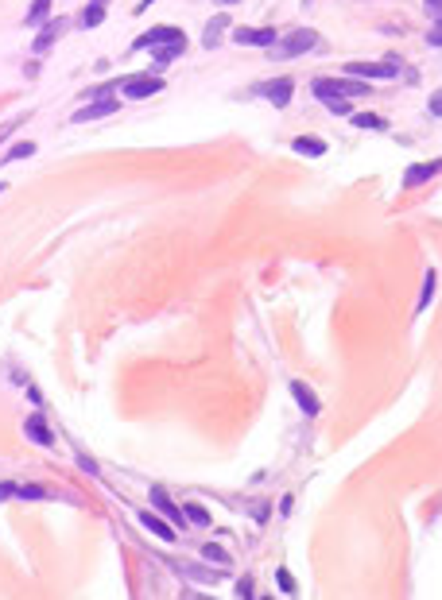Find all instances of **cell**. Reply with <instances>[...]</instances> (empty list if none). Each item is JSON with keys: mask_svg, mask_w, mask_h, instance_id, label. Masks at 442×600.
<instances>
[{"mask_svg": "<svg viewBox=\"0 0 442 600\" xmlns=\"http://www.w3.org/2000/svg\"><path fill=\"white\" fill-rule=\"evenodd\" d=\"M23 434H28L35 446H43V449H51L55 446V434H51V426L43 422V415H31L28 422H23Z\"/></svg>", "mask_w": 442, "mask_h": 600, "instance_id": "obj_7", "label": "cell"}, {"mask_svg": "<svg viewBox=\"0 0 442 600\" xmlns=\"http://www.w3.org/2000/svg\"><path fill=\"white\" fill-rule=\"evenodd\" d=\"M229 28V16H214V20H210V28H206V35H202V43L206 47H217L221 43V31Z\"/></svg>", "mask_w": 442, "mask_h": 600, "instance_id": "obj_18", "label": "cell"}, {"mask_svg": "<svg viewBox=\"0 0 442 600\" xmlns=\"http://www.w3.org/2000/svg\"><path fill=\"white\" fill-rule=\"evenodd\" d=\"M202 558H210V562H217V565H229V554L221 546H206V550H202Z\"/></svg>", "mask_w": 442, "mask_h": 600, "instance_id": "obj_26", "label": "cell"}, {"mask_svg": "<svg viewBox=\"0 0 442 600\" xmlns=\"http://www.w3.org/2000/svg\"><path fill=\"white\" fill-rule=\"evenodd\" d=\"M97 4H109V0H97Z\"/></svg>", "mask_w": 442, "mask_h": 600, "instance_id": "obj_33", "label": "cell"}, {"mask_svg": "<svg viewBox=\"0 0 442 600\" xmlns=\"http://www.w3.org/2000/svg\"><path fill=\"white\" fill-rule=\"evenodd\" d=\"M16 496H23V500H47V488H39V484H16Z\"/></svg>", "mask_w": 442, "mask_h": 600, "instance_id": "obj_25", "label": "cell"}, {"mask_svg": "<svg viewBox=\"0 0 442 600\" xmlns=\"http://www.w3.org/2000/svg\"><path fill=\"white\" fill-rule=\"evenodd\" d=\"M314 43H318V35L302 28V31H291L288 39H276V43H272V54H276V59H295V54L310 51Z\"/></svg>", "mask_w": 442, "mask_h": 600, "instance_id": "obj_2", "label": "cell"}, {"mask_svg": "<svg viewBox=\"0 0 442 600\" xmlns=\"http://www.w3.org/2000/svg\"><path fill=\"white\" fill-rule=\"evenodd\" d=\"M28 155H35V144L31 139H23V144H12L8 147V155H0L4 163H16V159H28Z\"/></svg>", "mask_w": 442, "mask_h": 600, "instance_id": "obj_19", "label": "cell"}, {"mask_svg": "<svg viewBox=\"0 0 442 600\" xmlns=\"http://www.w3.org/2000/svg\"><path fill=\"white\" fill-rule=\"evenodd\" d=\"M326 105H330L334 112H349V101H346V97H330Z\"/></svg>", "mask_w": 442, "mask_h": 600, "instance_id": "obj_28", "label": "cell"}, {"mask_svg": "<svg viewBox=\"0 0 442 600\" xmlns=\"http://www.w3.org/2000/svg\"><path fill=\"white\" fill-rule=\"evenodd\" d=\"M147 4H155V0H140V4H136V12H144Z\"/></svg>", "mask_w": 442, "mask_h": 600, "instance_id": "obj_31", "label": "cell"}, {"mask_svg": "<svg viewBox=\"0 0 442 600\" xmlns=\"http://www.w3.org/2000/svg\"><path fill=\"white\" fill-rule=\"evenodd\" d=\"M117 89H120V93H128L132 101H144V97H152V93H159V89H163V78H159V74H132V78L117 81Z\"/></svg>", "mask_w": 442, "mask_h": 600, "instance_id": "obj_3", "label": "cell"}, {"mask_svg": "<svg viewBox=\"0 0 442 600\" xmlns=\"http://www.w3.org/2000/svg\"><path fill=\"white\" fill-rule=\"evenodd\" d=\"M163 43H186L183 39V31L178 28H171V23H159V28H152V31H144L140 39H136V51H147V47H163Z\"/></svg>", "mask_w": 442, "mask_h": 600, "instance_id": "obj_5", "label": "cell"}, {"mask_svg": "<svg viewBox=\"0 0 442 600\" xmlns=\"http://www.w3.org/2000/svg\"><path fill=\"white\" fill-rule=\"evenodd\" d=\"M47 12H51V0H35V4L28 8V28H39V23L47 20Z\"/></svg>", "mask_w": 442, "mask_h": 600, "instance_id": "obj_20", "label": "cell"}, {"mask_svg": "<svg viewBox=\"0 0 442 600\" xmlns=\"http://www.w3.org/2000/svg\"><path fill=\"white\" fill-rule=\"evenodd\" d=\"M276 577H280V589H283V593H288V596H295V593H299V589H295V577H291L288 570H280V573H276Z\"/></svg>", "mask_w": 442, "mask_h": 600, "instance_id": "obj_27", "label": "cell"}, {"mask_svg": "<svg viewBox=\"0 0 442 600\" xmlns=\"http://www.w3.org/2000/svg\"><path fill=\"white\" fill-rule=\"evenodd\" d=\"M349 78H396L400 62L396 59H384V62H349L346 67Z\"/></svg>", "mask_w": 442, "mask_h": 600, "instance_id": "obj_4", "label": "cell"}, {"mask_svg": "<svg viewBox=\"0 0 442 600\" xmlns=\"http://www.w3.org/2000/svg\"><path fill=\"white\" fill-rule=\"evenodd\" d=\"M183 51H186V43H163V47H155V54H152V67H155V70H163L171 59H178Z\"/></svg>", "mask_w": 442, "mask_h": 600, "instance_id": "obj_14", "label": "cell"}, {"mask_svg": "<svg viewBox=\"0 0 442 600\" xmlns=\"http://www.w3.org/2000/svg\"><path fill=\"white\" fill-rule=\"evenodd\" d=\"M221 4H237V0H221Z\"/></svg>", "mask_w": 442, "mask_h": 600, "instance_id": "obj_32", "label": "cell"}, {"mask_svg": "<svg viewBox=\"0 0 442 600\" xmlns=\"http://www.w3.org/2000/svg\"><path fill=\"white\" fill-rule=\"evenodd\" d=\"M438 167H442L438 159H431V163H415V167H407L404 186H423V183H431V178L438 175Z\"/></svg>", "mask_w": 442, "mask_h": 600, "instance_id": "obj_10", "label": "cell"}, {"mask_svg": "<svg viewBox=\"0 0 442 600\" xmlns=\"http://www.w3.org/2000/svg\"><path fill=\"white\" fill-rule=\"evenodd\" d=\"M427 12H431V16H435V20H438V0H427Z\"/></svg>", "mask_w": 442, "mask_h": 600, "instance_id": "obj_30", "label": "cell"}, {"mask_svg": "<svg viewBox=\"0 0 442 600\" xmlns=\"http://www.w3.org/2000/svg\"><path fill=\"white\" fill-rule=\"evenodd\" d=\"M101 20H105V4H97V0H94V4L81 12V23H86V28H97Z\"/></svg>", "mask_w": 442, "mask_h": 600, "instance_id": "obj_23", "label": "cell"}, {"mask_svg": "<svg viewBox=\"0 0 442 600\" xmlns=\"http://www.w3.org/2000/svg\"><path fill=\"white\" fill-rule=\"evenodd\" d=\"M109 112H117V101H113V97H105V101H94V105H86V109L74 112V125H89V120L109 117Z\"/></svg>", "mask_w": 442, "mask_h": 600, "instance_id": "obj_8", "label": "cell"}, {"mask_svg": "<svg viewBox=\"0 0 442 600\" xmlns=\"http://www.w3.org/2000/svg\"><path fill=\"white\" fill-rule=\"evenodd\" d=\"M183 515H186L191 523H198V527H210V512H206L202 504H183Z\"/></svg>", "mask_w": 442, "mask_h": 600, "instance_id": "obj_21", "label": "cell"}, {"mask_svg": "<svg viewBox=\"0 0 442 600\" xmlns=\"http://www.w3.org/2000/svg\"><path fill=\"white\" fill-rule=\"evenodd\" d=\"M152 504L159 507L163 515H171V523H175V527H186V515H183V507H175L171 504V496L163 488H152Z\"/></svg>", "mask_w": 442, "mask_h": 600, "instance_id": "obj_12", "label": "cell"}, {"mask_svg": "<svg viewBox=\"0 0 442 600\" xmlns=\"http://www.w3.org/2000/svg\"><path fill=\"white\" fill-rule=\"evenodd\" d=\"M8 496H16V484H0V500H8Z\"/></svg>", "mask_w": 442, "mask_h": 600, "instance_id": "obj_29", "label": "cell"}, {"mask_svg": "<svg viewBox=\"0 0 442 600\" xmlns=\"http://www.w3.org/2000/svg\"><path fill=\"white\" fill-rule=\"evenodd\" d=\"M361 93H368V86L365 81H357V78H318L314 81V97L318 101H330V97H361Z\"/></svg>", "mask_w": 442, "mask_h": 600, "instance_id": "obj_1", "label": "cell"}, {"mask_svg": "<svg viewBox=\"0 0 442 600\" xmlns=\"http://www.w3.org/2000/svg\"><path fill=\"white\" fill-rule=\"evenodd\" d=\"M353 125L357 128H373V132H384V128H388V125H384V117H376V112H357Z\"/></svg>", "mask_w": 442, "mask_h": 600, "instance_id": "obj_22", "label": "cell"}, {"mask_svg": "<svg viewBox=\"0 0 442 600\" xmlns=\"http://www.w3.org/2000/svg\"><path fill=\"white\" fill-rule=\"evenodd\" d=\"M140 523L155 534V538H163V542H175V538H178V531L171 527V523H163L159 515H152V512H140Z\"/></svg>", "mask_w": 442, "mask_h": 600, "instance_id": "obj_13", "label": "cell"}, {"mask_svg": "<svg viewBox=\"0 0 442 600\" xmlns=\"http://www.w3.org/2000/svg\"><path fill=\"white\" fill-rule=\"evenodd\" d=\"M67 31V20H43V31L35 35V54H43V51H51V43Z\"/></svg>", "mask_w": 442, "mask_h": 600, "instance_id": "obj_9", "label": "cell"}, {"mask_svg": "<svg viewBox=\"0 0 442 600\" xmlns=\"http://www.w3.org/2000/svg\"><path fill=\"white\" fill-rule=\"evenodd\" d=\"M291 147L299 155H310V159H314V155H326V139H318V136H299Z\"/></svg>", "mask_w": 442, "mask_h": 600, "instance_id": "obj_17", "label": "cell"}, {"mask_svg": "<svg viewBox=\"0 0 442 600\" xmlns=\"http://www.w3.org/2000/svg\"><path fill=\"white\" fill-rule=\"evenodd\" d=\"M435 287H438V275L435 271H427V283H423V299H419V310L431 306V299H435Z\"/></svg>", "mask_w": 442, "mask_h": 600, "instance_id": "obj_24", "label": "cell"}, {"mask_svg": "<svg viewBox=\"0 0 442 600\" xmlns=\"http://www.w3.org/2000/svg\"><path fill=\"white\" fill-rule=\"evenodd\" d=\"M276 39H280L276 28H237L233 31V43H241V47H272Z\"/></svg>", "mask_w": 442, "mask_h": 600, "instance_id": "obj_6", "label": "cell"}, {"mask_svg": "<svg viewBox=\"0 0 442 600\" xmlns=\"http://www.w3.org/2000/svg\"><path fill=\"white\" fill-rule=\"evenodd\" d=\"M183 577H194V581H206V585H214V581H221V570H206V565H175Z\"/></svg>", "mask_w": 442, "mask_h": 600, "instance_id": "obj_15", "label": "cell"}, {"mask_svg": "<svg viewBox=\"0 0 442 600\" xmlns=\"http://www.w3.org/2000/svg\"><path fill=\"white\" fill-rule=\"evenodd\" d=\"M291 89H295L291 78H276V81H268V86H264V97L276 105V109H283V105L291 101Z\"/></svg>", "mask_w": 442, "mask_h": 600, "instance_id": "obj_11", "label": "cell"}, {"mask_svg": "<svg viewBox=\"0 0 442 600\" xmlns=\"http://www.w3.org/2000/svg\"><path fill=\"white\" fill-rule=\"evenodd\" d=\"M291 396L299 399V407L307 410V415H318V399H314V391H310L307 383H299V380H295V383H291Z\"/></svg>", "mask_w": 442, "mask_h": 600, "instance_id": "obj_16", "label": "cell"}]
</instances>
